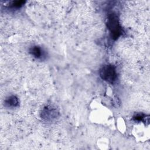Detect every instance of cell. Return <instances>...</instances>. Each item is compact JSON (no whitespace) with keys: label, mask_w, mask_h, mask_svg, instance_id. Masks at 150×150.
Instances as JSON below:
<instances>
[{"label":"cell","mask_w":150,"mask_h":150,"mask_svg":"<svg viewBox=\"0 0 150 150\" xmlns=\"http://www.w3.org/2000/svg\"><path fill=\"white\" fill-rule=\"evenodd\" d=\"M25 3V1H13L12 2V6L13 8H20L21 6H22Z\"/></svg>","instance_id":"cell-5"},{"label":"cell","mask_w":150,"mask_h":150,"mask_svg":"<svg viewBox=\"0 0 150 150\" xmlns=\"http://www.w3.org/2000/svg\"><path fill=\"white\" fill-rule=\"evenodd\" d=\"M107 26L110 32L112 39H117L122 33V29L120 25L117 16L114 13H110L108 16Z\"/></svg>","instance_id":"cell-1"},{"label":"cell","mask_w":150,"mask_h":150,"mask_svg":"<svg viewBox=\"0 0 150 150\" xmlns=\"http://www.w3.org/2000/svg\"><path fill=\"white\" fill-rule=\"evenodd\" d=\"M5 104L8 106L16 107L18 105V100L15 96H11L5 101Z\"/></svg>","instance_id":"cell-4"},{"label":"cell","mask_w":150,"mask_h":150,"mask_svg":"<svg viewBox=\"0 0 150 150\" xmlns=\"http://www.w3.org/2000/svg\"><path fill=\"white\" fill-rule=\"evenodd\" d=\"M144 116L142 114H137L134 117V118L135 119V120L136 121H141L144 117Z\"/></svg>","instance_id":"cell-6"},{"label":"cell","mask_w":150,"mask_h":150,"mask_svg":"<svg viewBox=\"0 0 150 150\" xmlns=\"http://www.w3.org/2000/svg\"><path fill=\"white\" fill-rule=\"evenodd\" d=\"M29 52L33 56L37 59L41 58L43 54V52L42 49L37 46L31 47L29 49Z\"/></svg>","instance_id":"cell-3"},{"label":"cell","mask_w":150,"mask_h":150,"mask_svg":"<svg viewBox=\"0 0 150 150\" xmlns=\"http://www.w3.org/2000/svg\"><path fill=\"white\" fill-rule=\"evenodd\" d=\"M101 78L109 83H113L117 78V73L112 65L107 64L103 66L99 71Z\"/></svg>","instance_id":"cell-2"}]
</instances>
